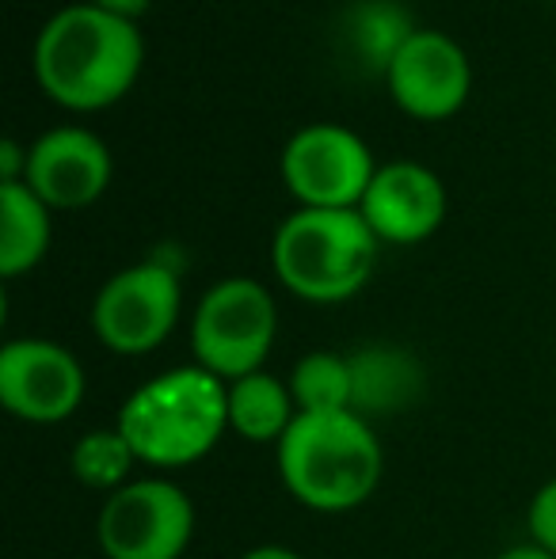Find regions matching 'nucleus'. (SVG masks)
Masks as SVG:
<instances>
[{
    "label": "nucleus",
    "instance_id": "f257e3e1",
    "mask_svg": "<svg viewBox=\"0 0 556 559\" xmlns=\"http://www.w3.org/2000/svg\"><path fill=\"white\" fill-rule=\"evenodd\" d=\"M35 81L69 111H99L127 96L145 66V38L134 20L104 8L69 4L43 23L31 50Z\"/></svg>",
    "mask_w": 556,
    "mask_h": 559
},
{
    "label": "nucleus",
    "instance_id": "f03ea898",
    "mask_svg": "<svg viewBox=\"0 0 556 559\" xmlns=\"http://www.w3.org/2000/svg\"><path fill=\"white\" fill-rule=\"evenodd\" d=\"M115 427L138 464L156 472L191 468L229 430V384L194 361L164 369L122 400Z\"/></svg>",
    "mask_w": 556,
    "mask_h": 559
},
{
    "label": "nucleus",
    "instance_id": "7ed1b4c3",
    "mask_svg": "<svg viewBox=\"0 0 556 559\" xmlns=\"http://www.w3.org/2000/svg\"><path fill=\"white\" fill-rule=\"evenodd\" d=\"M279 479L297 507L312 514H347L378 491L386 453L370 419L358 412L297 415L275 445Z\"/></svg>",
    "mask_w": 556,
    "mask_h": 559
},
{
    "label": "nucleus",
    "instance_id": "20e7f679",
    "mask_svg": "<svg viewBox=\"0 0 556 559\" xmlns=\"http://www.w3.org/2000/svg\"><path fill=\"white\" fill-rule=\"evenodd\" d=\"M381 240L358 210L297 206L275 228L271 266L294 297L309 305L351 301L370 282Z\"/></svg>",
    "mask_w": 556,
    "mask_h": 559
},
{
    "label": "nucleus",
    "instance_id": "39448f33",
    "mask_svg": "<svg viewBox=\"0 0 556 559\" xmlns=\"http://www.w3.org/2000/svg\"><path fill=\"white\" fill-rule=\"evenodd\" d=\"M279 335V305L263 282L233 274L199 297L191 312L194 366L210 369L225 384L260 373Z\"/></svg>",
    "mask_w": 556,
    "mask_h": 559
},
{
    "label": "nucleus",
    "instance_id": "423d86ee",
    "mask_svg": "<svg viewBox=\"0 0 556 559\" xmlns=\"http://www.w3.org/2000/svg\"><path fill=\"white\" fill-rule=\"evenodd\" d=\"M96 540L107 559H184L194 540V502L176 479L145 476L99 507Z\"/></svg>",
    "mask_w": 556,
    "mask_h": 559
},
{
    "label": "nucleus",
    "instance_id": "0eeeda50",
    "mask_svg": "<svg viewBox=\"0 0 556 559\" xmlns=\"http://www.w3.org/2000/svg\"><path fill=\"white\" fill-rule=\"evenodd\" d=\"M179 309H184L179 271L164 259H145L122 266L99 286L92 301V332L111 354L141 358L168 343L179 324Z\"/></svg>",
    "mask_w": 556,
    "mask_h": 559
},
{
    "label": "nucleus",
    "instance_id": "6e6552de",
    "mask_svg": "<svg viewBox=\"0 0 556 559\" xmlns=\"http://www.w3.org/2000/svg\"><path fill=\"white\" fill-rule=\"evenodd\" d=\"M282 183L309 210H358L378 176L370 145L335 122L301 126L282 145Z\"/></svg>",
    "mask_w": 556,
    "mask_h": 559
},
{
    "label": "nucleus",
    "instance_id": "1a4fd4ad",
    "mask_svg": "<svg viewBox=\"0 0 556 559\" xmlns=\"http://www.w3.org/2000/svg\"><path fill=\"white\" fill-rule=\"evenodd\" d=\"M84 366L54 338H8L0 350V404L12 419L54 427L81 412Z\"/></svg>",
    "mask_w": 556,
    "mask_h": 559
},
{
    "label": "nucleus",
    "instance_id": "9d476101",
    "mask_svg": "<svg viewBox=\"0 0 556 559\" xmlns=\"http://www.w3.org/2000/svg\"><path fill=\"white\" fill-rule=\"evenodd\" d=\"M386 88L404 115L419 122H446L473 92V66L458 38L438 27H419L389 66Z\"/></svg>",
    "mask_w": 556,
    "mask_h": 559
},
{
    "label": "nucleus",
    "instance_id": "9b49d317",
    "mask_svg": "<svg viewBox=\"0 0 556 559\" xmlns=\"http://www.w3.org/2000/svg\"><path fill=\"white\" fill-rule=\"evenodd\" d=\"M23 183L50 210H84L104 199L111 183V148L84 126H54L31 141Z\"/></svg>",
    "mask_w": 556,
    "mask_h": 559
},
{
    "label": "nucleus",
    "instance_id": "f8f14e48",
    "mask_svg": "<svg viewBox=\"0 0 556 559\" xmlns=\"http://www.w3.org/2000/svg\"><path fill=\"white\" fill-rule=\"evenodd\" d=\"M366 225L374 228L381 243H423L446 222V187L427 164L389 160L378 164V176L366 187V199L358 206Z\"/></svg>",
    "mask_w": 556,
    "mask_h": 559
},
{
    "label": "nucleus",
    "instance_id": "ddd939ff",
    "mask_svg": "<svg viewBox=\"0 0 556 559\" xmlns=\"http://www.w3.org/2000/svg\"><path fill=\"white\" fill-rule=\"evenodd\" d=\"M351 381H355L351 407L363 419H386V415H401L419 404L427 373L416 354L404 346L370 343L351 350Z\"/></svg>",
    "mask_w": 556,
    "mask_h": 559
},
{
    "label": "nucleus",
    "instance_id": "4468645a",
    "mask_svg": "<svg viewBox=\"0 0 556 559\" xmlns=\"http://www.w3.org/2000/svg\"><path fill=\"white\" fill-rule=\"evenodd\" d=\"M54 210L27 183H0V278L31 274L50 251Z\"/></svg>",
    "mask_w": 556,
    "mask_h": 559
},
{
    "label": "nucleus",
    "instance_id": "2eb2a0df",
    "mask_svg": "<svg viewBox=\"0 0 556 559\" xmlns=\"http://www.w3.org/2000/svg\"><path fill=\"white\" fill-rule=\"evenodd\" d=\"M294 419V392L282 377L260 369V373L229 381V430L237 438L252 445H279Z\"/></svg>",
    "mask_w": 556,
    "mask_h": 559
},
{
    "label": "nucleus",
    "instance_id": "dca6fc26",
    "mask_svg": "<svg viewBox=\"0 0 556 559\" xmlns=\"http://www.w3.org/2000/svg\"><path fill=\"white\" fill-rule=\"evenodd\" d=\"M416 20L401 0H355L343 12V43L351 58L370 73L386 76L397 53L416 35Z\"/></svg>",
    "mask_w": 556,
    "mask_h": 559
},
{
    "label": "nucleus",
    "instance_id": "f3484780",
    "mask_svg": "<svg viewBox=\"0 0 556 559\" xmlns=\"http://www.w3.org/2000/svg\"><path fill=\"white\" fill-rule=\"evenodd\" d=\"M294 392L297 415H332V412H355V381H351V354L335 350H309L294 361L286 377Z\"/></svg>",
    "mask_w": 556,
    "mask_h": 559
},
{
    "label": "nucleus",
    "instance_id": "a211bd4d",
    "mask_svg": "<svg viewBox=\"0 0 556 559\" xmlns=\"http://www.w3.org/2000/svg\"><path fill=\"white\" fill-rule=\"evenodd\" d=\"M134 464H138V456L127 438H122L119 427L88 430L84 438H76L73 453H69V468H73L76 484L99 495H111V491H119V487H127Z\"/></svg>",
    "mask_w": 556,
    "mask_h": 559
},
{
    "label": "nucleus",
    "instance_id": "6ab92c4d",
    "mask_svg": "<svg viewBox=\"0 0 556 559\" xmlns=\"http://www.w3.org/2000/svg\"><path fill=\"white\" fill-rule=\"evenodd\" d=\"M527 530H530V545H537L549 556H556V476L549 484L537 487L534 499H530Z\"/></svg>",
    "mask_w": 556,
    "mask_h": 559
},
{
    "label": "nucleus",
    "instance_id": "aec40b11",
    "mask_svg": "<svg viewBox=\"0 0 556 559\" xmlns=\"http://www.w3.org/2000/svg\"><path fill=\"white\" fill-rule=\"evenodd\" d=\"M27 156H31V148H23L15 138L0 141V183H23V176H27Z\"/></svg>",
    "mask_w": 556,
    "mask_h": 559
},
{
    "label": "nucleus",
    "instance_id": "412c9836",
    "mask_svg": "<svg viewBox=\"0 0 556 559\" xmlns=\"http://www.w3.org/2000/svg\"><path fill=\"white\" fill-rule=\"evenodd\" d=\"M88 4H96V8H104V12H111V15H122V20H141V15L149 12V4L153 0H88Z\"/></svg>",
    "mask_w": 556,
    "mask_h": 559
},
{
    "label": "nucleus",
    "instance_id": "4be33fe9",
    "mask_svg": "<svg viewBox=\"0 0 556 559\" xmlns=\"http://www.w3.org/2000/svg\"><path fill=\"white\" fill-rule=\"evenodd\" d=\"M240 559H305V556L294 552V548H286V545H256V548H248Z\"/></svg>",
    "mask_w": 556,
    "mask_h": 559
},
{
    "label": "nucleus",
    "instance_id": "5701e85b",
    "mask_svg": "<svg viewBox=\"0 0 556 559\" xmlns=\"http://www.w3.org/2000/svg\"><path fill=\"white\" fill-rule=\"evenodd\" d=\"M492 559H556V556H549L537 545H511V548H504V552H496Z\"/></svg>",
    "mask_w": 556,
    "mask_h": 559
}]
</instances>
